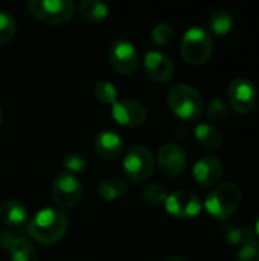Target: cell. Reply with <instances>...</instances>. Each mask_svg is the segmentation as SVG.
Listing matches in <instances>:
<instances>
[{"mask_svg": "<svg viewBox=\"0 0 259 261\" xmlns=\"http://www.w3.org/2000/svg\"><path fill=\"white\" fill-rule=\"evenodd\" d=\"M67 226V216L61 210L44 208L29 220L27 232L35 242L41 245H53L64 237Z\"/></svg>", "mask_w": 259, "mask_h": 261, "instance_id": "1", "label": "cell"}, {"mask_svg": "<svg viewBox=\"0 0 259 261\" xmlns=\"http://www.w3.org/2000/svg\"><path fill=\"white\" fill-rule=\"evenodd\" d=\"M241 203V190L234 182H224L215 187L205 199L206 213L217 220H227L232 217Z\"/></svg>", "mask_w": 259, "mask_h": 261, "instance_id": "2", "label": "cell"}, {"mask_svg": "<svg viewBox=\"0 0 259 261\" xmlns=\"http://www.w3.org/2000/svg\"><path fill=\"white\" fill-rule=\"evenodd\" d=\"M168 104L174 115L183 121H195L203 113V98L197 89L189 84H176L168 92Z\"/></svg>", "mask_w": 259, "mask_h": 261, "instance_id": "3", "label": "cell"}, {"mask_svg": "<svg viewBox=\"0 0 259 261\" xmlns=\"http://www.w3.org/2000/svg\"><path fill=\"white\" fill-rule=\"evenodd\" d=\"M212 49H214L212 37L203 28L188 29L180 43L182 57L185 58V61L194 66L205 64L211 58Z\"/></svg>", "mask_w": 259, "mask_h": 261, "instance_id": "4", "label": "cell"}, {"mask_svg": "<svg viewBox=\"0 0 259 261\" xmlns=\"http://www.w3.org/2000/svg\"><path fill=\"white\" fill-rule=\"evenodd\" d=\"M27 6L32 15L46 24H64L75 12L70 0H31Z\"/></svg>", "mask_w": 259, "mask_h": 261, "instance_id": "5", "label": "cell"}, {"mask_svg": "<svg viewBox=\"0 0 259 261\" xmlns=\"http://www.w3.org/2000/svg\"><path fill=\"white\" fill-rule=\"evenodd\" d=\"M154 165H156V161H154L153 153L143 145H136L130 148L122 164L125 176L131 182H136V184L147 180L153 174Z\"/></svg>", "mask_w": 259, "mask_h": 261, "instance_id": "6", "label": "cell"}, {"mask_svg": "<svg viewBox=\"0 0 259 261\" xmlns=\"http://www.w3.org/2000/svg\"><path fill=\"white\" fill-rule=\"evenodd\" d=\"M227 101L237 113H250L258 104V90L252 81L237 78L227 87Z\"/></svg>", "mask_w": 259, "mask_h": 261, "instance_id": "7", "label": "cell"}, {"mask_svg": "<svg viewBox=\"0 0 259 261\" xmlns=\"http://www.w3.org/2000/svg\"><path fill=\"white\" fill-rule=\"evenodd\" d=\"M82 196V187L75 174L60 173L52 184V199L60 208H72L78 205Z\"/></svg>", "mask_w": 259, "mask_h": 261, "instance_id": "8", "label": "cell"}, {"mask_svg": "<svg viewBox=\"0 0 259 261\" xmlns=\"http://www.w3.org/2000/svg\"><path fill=\"white\" fill-rule=\"evenodd\" d=\"M110 64L121 75H131L139 66V52L136 46L125 38L116 40L110 47Z\"/></svg>", "mask_w": 259, "mask_h": 261, "instance_id": "9", "label": "cell"}, {"mask_svg": "<svg viewBox=\"0 0 259 261\" xmlns=\"http://www.w3.org/2000/svg\"><path fill=\"white\" fill-rule=\"evenodd\" d=\"M166 211L179 219H192L202 211V200L191 191L179 190L168 194L165 200Z\"/></svg>", "mask_w": 259, "mask_h": 261, "instance_id": "10", "label": "cell"}, {"mask_svg": "<svg viewBox=\"0 0 259 261\" xmlns=\"http://www.w3.org/2000/svg\"><path fill=\"white\" fill-rule=\"evenodd\" d=\"M157 164L166 177H179L188 165L186 151L177 144H165L157 153Z\"/></svg>", "mask_w": 259, "mask_h": 261, "instance_id": "11", "label": "cell"}, {"mask_svg": "<svg viewBox=\"0 0 259 261\" xmlns=\"http://www.w3.org/2000/svg\"><path fill=\"white\" fill-rule=\"evenodd\" d=\"M111 116L118 124L134 128V127H140L145 124L148 118V112L139 101H134V99L119 101L118 99L111 106Z\"/></svg>", "mask_w": 259, "mask_h": 261, "instance_id": "12", "label": "cell"}, {"mask_svg": "<svg viewBox=\"0 0 259 261\" xmlns=\"http://www.w3.org/2000/svg\"><path fill=\"white\" fill-rule=\"evenodd\" d=\"M143 69L147 76L156 83H166L174 75V63L160 50H150L145 54Z\"/></svg>", "mask_w": 259, "mask_h": 261, "instance_id": "13", "label": "cell"}, {"mask_svg": "<svg viewBox=\"0 0 259 261\" xmlns=\"http://www.w3.org/2000/svg\"><path fill=\"white\" fill-rule=\"evenodd\" d=\"M0 246L8 251L11 261H38V252L35 246L24 237L12 236L5 231L0 236Z\"/></svg>", "mask_w": 259, "mask_h": 261, "instance_id": "14", "label": "cell"}, {"mask_svg": "<svg viewBox=\"0 0 259 261\" xmlns=\"http://www.w3.org/2000/svg\"><path fill=\"white\" fill-rule=\"evenodd\" d=\"M192 176L200 187H205V188L212 187L221 179L223 165L214 156L202 158L198 162H195V165L192 168Z\"/></svg>", "mask_w": 259, "mask_h": 261, "instance_id": "15", "label": "cell"}, {"mask_svg": "<svg viewBox=\"0 0 259 261\" xmlns=\"http://www.w3.org/2000/svg\"><path fill=\"white\" fill-rule=\"evenodd\" d=\"M95 150L102 159L113 161L124 151V139L116 132L102 130L95 138Z\"/></svg>", "mask_w": 259, "mask_h": 261, "instance_id": "16", "label": "cell"}, {"mask_svg": "<svg viewBox=\"0 0 259 261\" xmlns=\"http://www.w3.org/2000/svg\"><path fill=\"white\" fill-rule=\"evenodd\" d=\"M27 210L17 200H5L0 203V220L9 228H20L27 222Z\"/></svg>", "mask_w": 259, "mask_h": 261, "instance_id": "17", "label": "cell"}, {"mask_svg": "<svg viewBox=\"0 0 259 261\" xmlns=\"http://www.w3.org/2000/svg\"><path fill=\"white\" fill-rule=\"evenodd\" d=\"M194 135H195V139L198 141V144L206 150H217L223 144L221 132L215 125L208 124V122L198 124L194 130Z\"/></svg>", "mask_w": 259, "mask_h": 261, "instance_id": "18", "label": "cell"}, {"mask_svg": "<svg viewBox=\"0 0 259 261\" xmlns=\"http://www.w3.org/2000/svg\"><path fill=\"white\" fill-rule=\"evenodd\" d=\"M78 14L85 21L98 23L108 15V6L101 0H84L78 6Z\"/></svg>", "mask_w": 259, "mask_h": 261, "instance_id": "19", "label": "cell"}, {"mask_svg": "<svg viewBox=\"0 0 259 261\" xmlns=\"http://www.w3.org/2000/svg\"><path fill=\"white\" fill-rule=\"evenodd\" d=\"M128 184L119 177H108L98 187V194L104 200H118L128 193Z\"/></svg>", "mask_w": 259, "mask_h": 261, "instance_id": "20", "label": "cell"}, {"mask_svg": "<svg viewBox=\"0 0 259 261\" xmlns=\"http://www.w3.org/2000/svg\"><path fill=\"white\" fill-rule=\"evenodd\" d=\"M223 236L226 239V242L232 246H238L241 248L244 243L250 242L255 239V232L252 228L247 226H238L234 223H227L223 228Z\"/></svg>", "mask_w": 259, "mask_h": 261, "instance_id": "21", "label": "cell"}, {"mask_svg": "<svg viewBox=\"0 0 259 261\" xmlns=\"http://www.w3.org/2000/svg\"><path fill=\"white\" fill-rule=\"evenodd\" d=\"M234 26V17L232 12L227 9H218L215 12H212L211 18H209V28L215 35H227L232 31Z\"/></svg>", "mask_w": 259, "mask_h": 261, "instance_id": "22", "label": "cell"}, {"mask_svg": "<svg viewBox=\"0 0 259 261\" xmlns=\"http://www.w3.org/2000/svg\"><path fill=\"white\" fill-rule=\"evenodd\" d=\"M142 197H143V200L148 205L159 206V205L165 203V200L168 197V193H166V190L162 185H159V184H150V185H147L143 188Z\"/></svg>", "mask_w": 259, "mask_h": 261, "instance_id": "23", "label": "cell"}, {"mask_svg": "<svg viewBox=\"0 0 259 261\" xmlns=\"http://www.w3.org/2000/svg\"><path fill=\"white\" fill-rule=\"evenodd\" d=\"M17 31V21L8 11H0V44L11 41Z\"/></svg>", "mask_w": 259, "mask_h": 261, "instance_id": "24", "label": "cell"}, {"mask_svg": "<svg viewBox=\"0 0 259 261\" xmlns=\"http://www.w3.org/2000/svg\"><path fill=\"white\" fill-rule=\"evenodd\" d=\"M95 96L102 104H114L118 101V89L110 81H99L95 86Z\"/></svg>", "mask_w": 259, "mask_h": 261, "instance_id": "25", "label": "cell"}, {"mask_svg": "<svg viewBox=\"0 0 259 261\" xmlns=\"http://www.w3.org/2000/svg\"><path fill=\"white\" fill-rule=\"evenodd\" d=\"M206 115L212 122H226L231 116L226 102L220 98H215L211 101V104L208 106Z\"/></svg>", "mask_w": 259, "mask_h": 261, "instance_id": "26", "label": "cell"}, {"mask_svg": "<svg viewBox=\"0 0 259 261\" xmlns=\"http://www.w3.org/2000/svg\"><path fill=\"white\" fill-rule=\"evenodd\" d=\"M151 38L157 46H166L174 38V29L169 23H157L151 31Z\"/></svg>", "mask_w": 259, "mask_h": 261, "instance_id": "27", "label": "cell"}, {"mask_svg": "<svg viewBox=\"0 0 259 261\" xmlns=\"http://www.w3.org/2000/svg\"><path fill=\"white\" fill-rule=\"evenodd\" d=\"M63 167L66 168L67 173L76 174V173H82L87 168V161L84 156L78 153H70L63 159Z\"/></svg>", "mask_w": 259, "mask_h": 261, "instance_id": "28", "label": "cell"}, {"mask_svg": "<svg viewBox=\"0 0 259 261\" xmlns=\"http://www.w3.org/2000/svg\"><path fill=\"white\" fill-rule=\"evenodd\" d=\"M237 261H259V242L256 239L244 243L238 249Z\"/></svg>", "mask_w": 259, "mask_h": 261, "instance_id": "29", "label": "cell"}, {"mask_svg": "<svg viewBox=\"0 0 259 261\" xmlns=\"http://www.w3.org/2000/svg\"><path fill=\"white\" fill-rule=\"evenodd\" d=\"M166 261H186L183 257H179V255H174V257H169Z\"/></svg>", "mask_w": 259, "mask_h": 261, "instance_id": "30", "label": "cell"}, {"mask_svg": "<svg viewBox=\"0 0 259 261\" xmlns=\"http://www.w3.org/2000/svg\"><path fill=\"white\" fill-rule=\"evenodd\" d=\"M253 232H255V236H258L259 237V217H258V220H256V223H255V229H253Z\"/></svg>", "mask_w": 259, "mask_h": 261, "instance_id": "31", "label": "cell"}, {"mask_svg": "<svg viewBox=\"0 0 259 261\" xmlns=\"http://www.w3.org/2000/svg\"><path fill=\"white\" fill-rule=\"evenodd\" d=\"M2 121H3V110H2V107H0V125H2Z\"/></svg>", "mask_w": 259, "mask_h": 261, "instance_id": "32", "label": "cell"}]
</instances>
